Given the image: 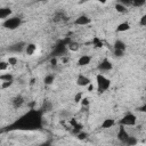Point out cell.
<instances>
[{
  "label": "cell",
  "instance_id": "obj_14",
  "mask_svg": "<svg viewBox=\"0 0 146 146\" xmlns=\"http://www.w3.org/2000/svg\"><path fill=\"white\" fill-rule=\"evenodd\" d=\"M114 124H115V120L114 119H105L100 127L103 129H108V128H112Z\"/></svg>",
  "mask_w": 146,
  "mask_h": 146
},
{
  "label": "cell",
  "instance_id": "obj_10",
  "mask_svg": "<svg viewBox=\"0 0 146 146\" xmlns=\"http://www.w3.org/2000/svg\"><path fill=\"white\" fill-rule=\"evenodd\" d=\"M90 82H91L90 79L87 78L86 75L80 74V75H78V78H76V84L80 86V87H86V86H88Z\"/></svg>",
  "mask_w": 146,
  "mask_h": 146
},
{
  "label": "cell",
  "instance_id": "obj_24",
  "mask_svg": "<svg viewBox=\"0 0 146 146\" xmlns=\"http://www.w3.org/2000/svg\"><path fill=\"white\" fill-rule=\"evenodd\" d=\"M54 79H55V76L52 75V74H49V75H47L46 78H44V83L46 84H51L52 82H54Z\"/></svg>",
  "mask_w": 146,
  "mask_h": 146
},
{
  "label": "cell",
  "instance_id": "obj_21",
  "mask_svg": "<svg viewBox=\"0 0 146 146\" xmlns=\"http://www.w3.org/2000/svg\"><path fill=\"white\" fill-rule=\"evenodd\" d=\"M92 44H94L96 48H102V47H103V41H102L98 36H94V39H92Z\"/></svg>",
  "mask_w": 146,
  "mask_h": 146
},
{
  "label": "cell",
  "instance_id": "obj_3",
  "mask_svg": "<svg viewBox=\"0 0 146 146\" xmlns=\"http://www.w3.org/2000/svg\"><path fill=\"white\" fill-rule=\"evenodd\" d=\"M21 24H22V18L15 16V17H10V18L5 19L2 23V26L8 29V30H15V29L19 27Z\"/></svg>",
  "mask_w": 146,
  "mask_h": 146
},
{
  "label": "cell",
  "instance_id": "obj_26",
  "mask_svg": "<svg viewBox=\"0 0 146 146\" xmlns=\"http://www.w3.org/2000/svg\"><path fill=\"white\" fill-rule=\"evenodd\" d=\"M8 66H9V63L8 62H5V60H1L0 62V71H6L7 68H8Z\"/></svg>",
  "mask_w": 146,
  "mask_h": 146
},
{
  "label": "cell",
  "instance_id": "obj_19",
  "mask_svg": "<svg viewBox=\"0 0 146 146\" xmlns=\"http://www.w3.org/2000/svg\"><path fill=\"white\" fill-rule=\"evenodd\" d=\"M125 48H127V46H125V43L123 42V41H121V40H116L115 42H114V49H119V50H125Z\"/></svg>",
  "mask_w": 146,
  "mask_h": 146
},
{
  "label": "cell",
  "instance_id": "obj_38",
  "mask_svg": "<svg viewBox=\"0 0 146 146\" xmlns=\"http://www.w3.org/2000/svg\"><path fill=\"white\" fill-rule=\"evenodd\" d=\"M92 89H94V86L89 83V84H88V90H89V91H92Z\"/></svg>",
  "mask_w": 146,
  "mask_h": 146
},
{
  "label": "cell",
  "instance_id": "obj_6",
  "mask_svg": "<svg viewBox=\"0 0 146 146\" xmlns=\"http://www.w3.org/2000/svg\"><path fill=\"white\" fill-rule=\"evenodd\" d=\"M112 67H113V65H112L111 60H110V59H107V58H104V59L99 63V65H98V70H99V71H102V72L111 71V70H112Z\"/></svg>",
  "mask_w": 146,
  "mask_h": 146
},
{
  "label": "cell",
  "instance_id": "obj_11",
  "mask_svg": "<svg viewBox=\"0 0 146 146\" xmlns=\"http://www.w3.org/2000/svg\"><path fill=\"white\" fill-rule=\"evenodd\" d=\"M23 104H24V98L22 96H16L11 99V105L14 108H19L22 107Z\"/></svg>",
  "mask_w": 146,
  "mask_h": 146
},
{
  "label": "cell",
  "instance_id": "obj_32",
  "mask_svg": "<svg viewBox=\"0 0 146 146\" xmlns=\"http://www.w3.org/2000/svg\"><path fill=\"white\" fill-rule=\"evenodd\" d=\"M81 105L82 106H89V104H90V102H89V98H87V97H83L82 99H81Z\"/></svg>",
  "mask_w": 146,
  "mask_h": 146
},
{
  "label": "cell",
  "instance_id": "obj_5",
  "mask_svg": "<svg viewBox=\"0 0 146 146\" xmlns=\"http://www.w3.org/2000/svg\"><path fill=\"white\" fill-rule=\"evenodd\" d=\"M25 48H26V43L23 42V41H21V42H16V43L11 44L8 48V50L11 51V52H16L17 54V52H22L23 50H25Z\"/></svg>",
  "mask_w": 146,
  "mask_h": 146
},
{
  "label": "cell",
  "instance_id": "obj_37",
  "mask_svg": "<svg viewBox=\"0 0 146 146\" xmlns=\"http://www.w3.org/2000/svg\"><path fill=\"white\" fill-rule=\"evenodd\" d=\"M92 1H96V2H99V3H103L104 5V3H106L107 0H92Z\"/></svg>",
  "mask_w": 146,
  "mask_h": 146
},
{
  "label": "cell",
  "instance_id": "obj_2",
  "mask_svg": "<svg viewBox=\"0 0 146 146\" xmlns=\"http://www.w3.org/2000/svg\"><path fill=\"white\" fill-rule=\"evenodd\" d=\"M96 81H97V91L99 94L105 92L111 87V80L107 79L103 74H97L96 75Z\"/></svg>",
  "mask_w": 146,
  "mask_h": 146
},
{
  "label": "cell",
  "instance_id": "obj_39",
  "mask_svg": "<svg viewBox=\"0 0 146 146\" xmlns=\"http://www.w3.org/2000/svg\"><path fill=\"white\" fill-rule=\"evenodd\" d=\"M38 1H47V0H38Z\"/></svg>",
  "mask_w": 146,
  "mask_h": 146
},
{
  "label": "cell",
  "instance_id": "obj_17",
  "mask_svg": "<svg viewBox=\"0 0 146 146\" xmlns=\"http://www.w3.org/2000/svg\"><path fill=\"white\" fill-rule=\"evenodd\" d=\"M129 29H130V24L127 23V22H124V23H121V24L117 25L116 32H125V31H128Z\"/></svg>",
  "mask_w": 146,
  "mask_h": 146
},
{
  "label": "cell",
  "instance_id": "obj_1",
  "mask_svg": "<svg viewBox=\"0 0 146 146\" xmlns=\"http://www.w3.org/2000/svg\"><path fill=\"white\" fill-rule=\"evenodd\" d=\"M40 121V112L36 111H31L26 115H24L19 120V129H32L31 127H36L38 122Z\"/></svg>",
  "mask_w": 146,
  "mask_h": 146
},
{
  "label": "cell",
  "instance_id": "obj_20",
  "mask_svg": "<svg viewBox=\"0 0 146 146\" xmlns=\"http://www.w3.org/2000/svg\"><path fill=\"white\" fill-rule=\"evenodd\" d=\"M115 10H116L117 13H120V14H124V13L127 11V7L117 2V3L115 5Z\"/></svg>",
  "mask_w": 146,
  "mask_h": 146
},
{
  "label": "cell",
  "instance_id": "obj_40",
  "mask_svg": "<svg viewBox=\"0 0 146 146\" xmlns=\"http://www.w3.org/2000/svg\"><path fill=\"white\" fill-rule=\"evenodd\" d=\"M145 91H146V88H145Z\"/></svg>",
  "mask_w": 146,
  "mask_h": 146
},
{
  "label": "cell",
  "instance_id": "obj_18",
  "mask_svg": "<svg viewBox=\"0 0 146 146\" xmlns=\"http://www.w3.org/2000/svg\"><path fill=\"white\" fill-rule=\"evenodd\" d=\"M67 48H68V50H71V51H78V50L80 49V44H79L78 42H75V41H70V42L67 43Z\"/></svg>",
  "mask_w": 146,
  "mask_h": 146
},
{
  "label": "cell",
  "instance_id": "obj_33",
  "mask_svg": "<svg viewBox=\"0 0 146 146\" xmlns=\"http://www.w3.org/2000/svg\"><path fill=\"white\" fill-rule=\"evenodd\" d=\"M114 55L116 57H122L124 55V51L123 50H119V49H114Z\"/></svg>",
  "mask_w": 146,
  "mask_h": 146
},
{
  "label": "cell",
  "instance_id": "obj_27",
  "mask_svg": "<svg viewBox=\"0 0 146 146\" xmlns=\"http://www.w3.org/2000/svg\"><path fill=\"white\" fill-rule=\"evenodd\" d=\"M119 3L125 6V7H129V6H132V0H117Z\"/></svg>",
  "mask_w": 146,
  "mask_h": 146
},
{
  "label": "cell",
  "instance_id": "obj_25",
  "mask_svg": "<svg viewBox=\"0 0 146 146\" xmlns=\"http://www.w3.org/2000/svg\"><path fill=\"white\" fill-rule=\"evenodd\" d=\"M125 144L127 145H136L137 144V139L135 138V137H131V136H129V138L127 139V141H125Z\"/></svg>",
  "mask_w": 146,
  "mask_h": 146
},
{
  "label": "cell",
  "instance_id": "obj_30",
  "mask_svg": "<svg viewBox=\"0 0 146 146\" xmlns=\"http://www.w3.org/2000/svg\"><path fill=\"white\" fill-rule=\"evenodd\" d=\"M76 137H78V139H80V140H83V139H86V138L88 137V135H87L86 132H82V131H80V132L76 135Z\"/></svg>",
  "mask_w": 146,
  "mask_h": 146
},
{
  "label": "cell",
  "instance_id": "obj_15",
  "mask_svg": "<svg viewBox=\"0 0 146 146\" xmlns=\"http://www.w3.org/2000/svg\"><path fill=\"white\" fill-rule=\"evenodd\" d=\"M35 50H36V44H34V43H27V44H26L25 52H26L29 56L33 55V54L35 52Z\"/></svg>",
  "mask_w": 146,
  "mask_h": 146
},
{
  "label": "cell",
  "instance_id": "obj_22",
  "mask_svg": "<svg viewBox=\"0 0 146 146\" xmlns=\"http://www.w3.org/2000/svg\"><path fill=\"white\" fill-rule=\"evenodd\" d=\"M0 80L3 82V81H13L14 80V76L10 74V73H7V74H1L0 75Z\"/></svg>",
  "mask_w": 146,
  "mask_h": 146
},
{
  "label": "cell",
  "instance_id": "obj_29",
  "mask_svg": "<svg viewBox=\"0 0 146 146\" xmlns=\"http://www.w3.org/2000/svg\"><path fill=\"white\" fill-rule=\"evenodd\" d=\"M82 98H83V96H82V91L78 92V94L74 96V103H80Z\"/></svg>",
  "mask_w": 146,
  "mask_h": 146
},
{
  "label": "cell",
  "instance_id": "obj_12",
  "mask_svg": "<svg viewBox=\"0 0 146 146\" xmlns=\"http://www.w3.org/2000/svg\"><path fill=\"white\" fill-rule=\"evenodd\" d=\"M13 10L9 7H2L0 9V19H7V17H9L11 15Z\"/></svg>",
  "mask_w": 146,
  "mask_h": 146
},
{
  "label": "cell",
  "instance_id": "obj_9",
  "mask_svg": "<svg viewBox=\"0 0 146 146\" xmlns=\"http://www.w3.org/2000/svg\"><path fill=\"white\" fill-rule=\"evenodd\" d=\"M66 21H67V16L64 11H58L52 17V22L55 23H60V22H66Z\"/></svg>",
  "mask_w": 146,
  "mask_h": 146
},
{
  "label": "cell",
  "instance_id": "obj_4",
  "mask_svg": "<svg viewBox=\"0 0 146 146\" xmlns=\"http://www.w3.org/2000/svg\"><path fill=\"white\" fill-rule=\"evenodd\" d=\"M137 122V117L135 114L132 113H128L125 114L121 120H120V124L123 125V127H131V125H135Z\"/></svg>",
  "mask_w": 146,
  "mask_h": 146
},
{
  "label": "cell",
  "instance_id": "obj_36",
  "mask_svg": "<svg viewBox=\"0 0 146 146\" xmlns=\"http://www.w3.org/2000/svg\"><path fill=\"white\" fill-rule=\"evenodd\" d=\"M50 63H51V65H56L57 64V59L56 58H51L50 59Z\"/></svg>",
  "mask_w": 146,
  "mask_h": 146
},
{
  "label": "cell",
  "instance_id": "obj_7",
  "mask_svg": "<svg viewBox=\"0 0 146 146\" xmlns=\"http://www.w3.org/2000/svg\"><path fill=\"white\" fill-rule=\"evenodd\" d=\"M90 23H91V19L88 16H86V15H80L74 21V24L75 25H80V26H84V25H88Z\"/></svg>",
  "mask_w": 146,
  "mask_h": 146
},
{
  "label": "cell",
  "instance_id": "obj_16",
  "mask_svg": "<svg viewBox=\"0 0 146 146\" xmlns=\"http://www.w3.org/2000/svg\"><path fill=\"white\" fill-rule=\"evenodd\" d=\"M41 110H42V112H44V113H48V112H50L51 110H52V104H51V102L50 100H44L43 102V105H42V107H41Z\"/></svg>",
  "mask_w": 146,
  "mask_h": 146
},
{
  "label": "cell",
  "instance_id": "obj_13",
  "mask_svg": "<svg viewBox=\"0 0 146 146\" xmlns=\"http://www.w3.org/2000/svg\"><path fill=\"white\" fill-rule=\"evenodd\" d=\"M90 60H91V57H90V56H88V55H82V56L79 58V60H78V65H79V66H86V65H88V64L90 63Z\"/></svg>",
  "mask_w": 146,
  "mask_h": 146
},
{
  "label": "cell",
  "instance_id": "obj_31",
  "mask_svg": "<svg viewBox=\"0 0 146 146\" xmlns=\"http://www.w3.org/2000/svg\"><path fill=\"white\" fill-rule=\"evenodd\" d=\"M11 84H13V81H3V82L1 83V88H2V89H6V88L10 87Z\"/></svg>",
  "mask_w": 146,
  "mask_h": 146
},
{
  "label": "cell",
  "instance_id": "obj_35",
  "mask_svg": "<svg viewBox=\"0 0 146 146\" xmlns=\"http://www.w3.org/2000/svg\"><path fill=\"white\" fill-rule=\"evenodd\" d=\"M138 110H139L140 112H143V113H146V103H145V104H144L141 107H139Z\"/></svg>",
  "mask_w": 146,
  "mask_h": 146
},
{
  "label": "cell",
  "instance_id": "obj_28",
  "mask_svg": "<svg viewBox=\"0 0 146 146\" xmlns=\"http://www.w3.org/2000/svg\"><path fill=\"white\" fill-rule=\"evenodd\" d=\"M8 63H9V65L10 66H15L16 64H17V58L16 57H14V56H11V57H9L8 58V60H7Z\"/></svg>",
  "mask_w": 146,
  "mask_h": 146
},
{
  "label": "cell",
  "instance_id": "obj_34",
  "mask_svg": "<svg viewBox=\"0 0 146 146\" xmlns=\"http://www.w3.org/2000/svg\"><path fill=\"white\" fill-rule=\"evenodd\" d=\"M139 24H140L141 26H146V14L141 16V18H140V21H139Z\"/></svg>",
  "mask_w": 146,
  "mask_h": 146
},
{
  "label": "cell",
  "instance_id": "obj_23",
  "mask_svg": "<svg viewBox=\"0 0 146 146\" xmlns=\"http://www.w3.org/2000/svg\"><path fill=\"white\" fill-rule=\"evenodd\" d=\"M146 3V0H132L133 7H143Z\"/></svg>",
  "mask_w": 146,
  "mask_h": 146
},
{
  "label": "cell",
  "instance_id": "obj_8",
  "mask_svg": "<svg viewBox=\"0 0 146 146\" xmlns=\"http://www.w3.org/2000/svg\"><path fill=\"white\" fill-rule=\"evenodd\" d=\"M128 138H129V133H128V131L123 128V125H121L120 129H119V132H117V139H119L121 143L125 144V141H127Z\"/></svg>",
  "mask_w": 146,
  "mask_h": 146
}]
</instances>
